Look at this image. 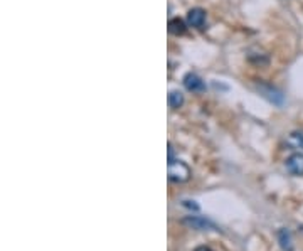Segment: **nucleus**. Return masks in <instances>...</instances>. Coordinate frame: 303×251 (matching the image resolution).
<instances>
[{
  "mask_svg": "<svg viewBox=\"0 0 303 251\" xmlns=\"http://www.w3.org/2000/svg\"><path fill=\"white\" fill-rule=\"evenodd\" d=\"M190 177V169L182 160L168 162V179L172 182H185Z\"/></svg>",
  "mask_w": 303,
  "mask_h": 251,
  "instance_id": "nucleus-1",
  "label": "nucleus"
},
{
  "mask_svg": "<svg viewBox=\"0 0 303 251\" xmlns=\"http://www.w3.org/2000/svg\"><path fill=\"white\" fill-rule=\"evenodd\" d=\"M184 86L187 91H190V93H200V91L206 90L204 79L195 73H187L184 76Z\"/></svg>",
  "mask_w": 303,
  "mask_h": 251,
  "instance_id": "nucleus-2",
  "label": "nucleus"
},
{
  "mask_svg": "<svg viewBox=\"0 0 303 251\" xmlns=\"http://www.w3.org/2000/svg\"><path fill=\"white\" fill-rule=\"evenodd\" d=\"M182 223L190 226L192 229H218L213 221L202 218V216H187V218L182 219Z\"/></svg>",
  "mask_w": 303,
  "mask_h": 251,
  "instance_id": "nucleus-3",
  "label": "nucleus"
},
{
  "mask_svg": "<svg viewBox=\"0 0 303 251\" xmlns=\"http://www.w3.org/2000/svg\"><path fill=\"white\" fill-rule=\"evenodd\" d=\"M286 169L293 176H303V153H293L286 158Z\"/></svg>",
  "mask_w": 303,
  "mask_h": 251,
  "instance_id": "nucleus-4",
  "label": "nucleus"
},
{
  "mask_svg": "<svg viewBox=\"0 0 303 251\" xmlns=\"http://www.w3.org/2000/svg\"><path fill=\"white\" fill-rule=\"evenodd\" d=\"M204 22H206V11L195 7L187 12V24H189V26L195 27V29H202Z\"/></svg>",
  "mask_w": 303,
  "mask_h": 251,
  "instance_id": "nucleus-5",
  "label": "nucleus"
},
{
  "mask_svg": "<svg viewBox=\"0 0 303 251\" xmlns=\"http://www.w3.org/2000/svg\"><path fill=\"white\" fill-rule=\"evenodd\" d=\"M278 241H280V246L283 248V251H293V239H291V233L288 229H280L278 231Z\"/></svg>",
  "mask_w": 303,
  "mask_h": 251,
  "instance_id": "nucleus-6",
  "label": "nucleus"
},
{
  "mask_svg": "<svg viewBox=\"0 0 303 251\" xmlns=\"http://www.w3.org/2000/svg\"><path fill=\"white\" fill-rule=\"evenodd\" d=\"M182 105H184V95H182V91L172 90L170 93H168V106H170L172 110H179L182 108Z\"/></svg>",
  "mask_w": 303,
  "mask_h": 251,
  "instance_id": "nucleus-7",
  "label": "nucleus"
},
{
  "mask_svg": "<svg viewBox=\"0 0 303 251\" xmlns=\"http://www.w3.org/2000/svg\"><path fill=\"white\" fill-rule=\"evenodd\" d=\"M261 93H263V96H266V98L271 101V103H275V105H281L283 103V95L280 93V91L271 90V88H264V86H261Z\"/></svg>",
  "mask_w": 303,
  "mask_h": 251,
  "instance_id": "nucleus-8",
  "label": "nucleus"
},
{
  "mask_svg": "<svg viewBox=\"0 0 303 251\" xmlns=\"http://www.w3.org/2000/svg\"><path fill=\"white\" fill-rule=\"evenodd\" d=\"M168 31L175 34V36H180V34L185 32V22L180 21V19H172V21L168 22Z\"/></svg>",
  "mask_w": 303,
  "mask_h": 251,
  "instance_id": "nucleus-9",
  "label": "nucleus"
},
{
  "mask_svg": "<svg viewBox=\"0 0 303 251\" xmlns=\"http://www.w3.org/2000/svg\"><path fill=\"white\" fill-rule=\"evenodd\" d=\"M288 143L295 148H303V133L300 132H293L290 137H288Z\"/></svg>",
  "mask_w": 303,
  "mask_h": 251,
  "instance_id": "nucleus-10",
  "label": "nucleus"
},
{
  "mask_svg": "<svg viewBox=\"0 0 303 251\" xmlns=\"http://www.w3.org/2000/svg\"><path fill=\"white\" fill-rule=\"evenodd\" d=\"M184 206H185V207H190V209H194V211L199 209V206L194 204V201H184Z\"/></svg>",
  "mask_w": 303,
  "mask_h": 251,
  "instance_id": "nucleus-11",
  "label": "nucleus"
},
{
  "mask_svg": "<svg viewBox=\"0 0 303 251\" xmlns=\"http://www.w3.org/2000/svg\"><path fill=\"white\" fill-rule=\"evenodd\" d=\"M195 251H211L209 248H204V246H200V248H197Z\"/></svg>",
  "mask_w": 303,
  "mask_h": 251,
  "instance_id": "nucleus-12",
  "label": "nucleus"
}]
</instances>
